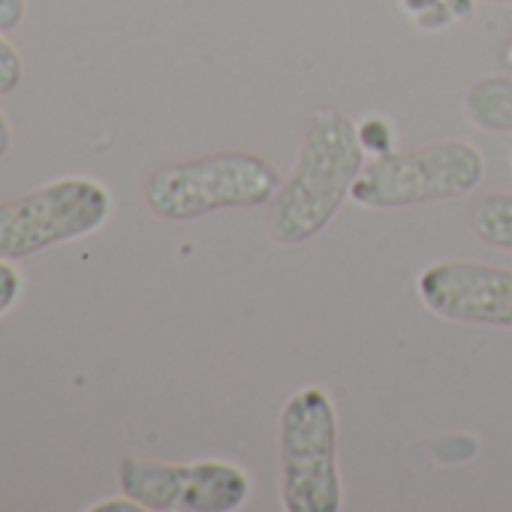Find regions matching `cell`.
<instances>
[{"instance_id": "cell-1", "label": "cell", "mask_w": 512, "mask_h": 512, "mask_svg": "<svg viewBox=\"0 0 512 512\" xmlns=\"http://www.w3.org/2000/svg\"><path fill=\"white\" fill-rule=\"evenodd\" d=\"M365 145L359 127L338 109H320L305 133L299 160L269 202L266 229L278 244H302L323 232L362 172Z\"/></svg>"}, {"instance_id": "cell-2", "label": "cell", "mask_w": 512, "mask_h": 512, "mask_svg": "<svg viewBox=\"0 0 512 512\" xmlns=\"http://www.w3.org/2000/svg\"><path fill=\"white\" fill-rule=\"evenodd\" d=\"M281 506L287 512H338L344 485L338 467V413L320 386L293 392L278 419Z\"/></svg>"}, {"instance_id": "cell-3", "label": "cell", "mask_w": 512, "mask_h": 512, "mask_svg": "<svg viewBox=\"0 0 512 512\" xmlns=\"http://www.w3.org/2000/svg\"><path fill=\"white\" fill-rule=\"evenodd\" d=\"M278 187L281 175L269 160L226 151L154 169L145 184V202L163 220H193L220 208L269 205Z\"/></svg>"}, {"instance_id": "cell-4", "label": "cell", "mask_w": 512, "mask_h": 512, "mask_svg": "<svg viewBox=\"0 0 512 512\" xmlns=\"http://www.w3.org/2000/svg\"><path fill=\"white\" fill-rule=\"evenodd\" d=\"M482 175L485 160L479 148L461 139H446L368 160L350 199L362 208H410L467 196L479 187Z\"/></svg>"}, {"instance_id": "cell-5", "label": "cell", "mask_w": 512, "mask_h": 512, "mask_svg": "<svg viewBox=\"0 0 512 512\" xmlns=\"http://www.w3.org/2000/svg\"><path fill=\"white\" fill-rule=\"evenodd\" d=\"M109 187L88 175H67L0 202V260H25L55 244L94 235L112 217Z\"/></svg>"}, {"instance_id": "cell-6", "label": "cell", "mask_w": 512, "mask_h": 512, "mask_svg": "<svg viewBox=\"0 0 512 512\" xmlns=\"http://www.w3.org/2000/svg\"><path fill=\"white\" fill-rule=\"evenodd\" d=\"M118 482L127 497L151 512H232L250 497L247 470L223 458L169 464L130 455L118 467Z\"/></svg>"}, {"instance_id": "cell-7", "label": "cell", "mask_w": 512, "mask_h": 512, "mask_svg": "<svg viewBox=\"0 0 512 512\" xmlns=\"http://www.w3.org/2000/svg\"><path fill=\"white\" fill-rule=\"evenodd\" d=\"M416 296L440 320L512 332V269L473 260L434 263L419 275Z\"/></svg>"}, {"instance_id": "cell-8", "label": "cell", "mask_w": 512, "mask_h": 512, "mask_svg": "<svg viewBox=\"0 0 512 512\" xmlns=\"http://www.w3.org/2000/svg\"><path fill=\"white\" fill-rule=\"evenodd\" d=\"M467 118L488 133H512V76H485L464 97Z\"/></svg>"}, {"instance_id": "cell-9", "label": "cell", "mask_w": 512, "mask_h": 512, "mask_svg": "<svg viewBox=\"0 0 512 512\" xmlns=\"http://www.w3.org/2000/svg\"><path fill=\"white\" fill-rule=\"evenodd\" d=\"M470 229L479 241L512 250V193H491L470 211Z\"/></svg>"}, {"instance_id": "cell-10", "label": "cell", "mask_w": 512, "mask_h": 512, "mask_svg": "<svg viewBox=\"0 0 512 512\" xmlns=\"http://www.w3.org/2000/svg\"><path fill=\"white\" fill-rule=\"evenodd\" d=\"M25 79V58L22 52L4 37V31H0V97L16 91Z\"/></svg>"}, {"instance_id": "cell-11", "label": "cell", "mask_w": 512, "mask_h": 512, "mask_svg": "<svg viewBox=\"0 0 512 512\" xmlns=\"http://www.w3.org/2000/svg\"><path fill=\"white\" fill-rule=\"evenodd\" d=\"M22 290H25V275L16 269L13 260H0V317L10 308H16V302L22 299Z\"/></svg>"}, {"instance_id": "cell-12", "label": "cell", "mask_w": 512, "mask_h": 512, "mask_svg": "<svg viewBox=\"0 0 512 512\" xmlns=\"http://www.w3.org/2000/svg\"><path fill=\"white\" fill-rule=\"evenodd\" d=\"M359 139L365 145L368 154L380 157V154H389L392 151V124L386 118H368L362 127H359Z\"/></svg>"}, {"instance_id": "cell-13", "label": "cell", "mask_w": 512, "mask_h": 512, "mask_svg": "<svg viewBox=\"0 0 512 512\" xmlns=\"http://www.w3.org/2000/svg\"><path fill=\"white\" fill-rule=\"evenodd\" d=\"M28 0H0V31H13L25 22Z\"/></svg>"}, {"instance_id": "cell-14", "label": "cell", "mask_w": 512, "mask_h": 512, "mask_svg": "<svg viewBox=\"0 0 512 512\" xmlns=\"http://www.w3.org/2000/svg\"><path fill=\"white\" fill-rule=\"evenodd\" d=\"M88 509H91V512H124V509H127V512H142V506H139L133 497H127V494H124V497H115V500L109 497V500L91 503Z\"/></svg>"}, {"instance_id": "cell-15", "label": "cell", "mask_w": 512, "mask_h": 512, "mask_svg": "<svg viewBox=\"0 0 512 512\" xmlns=\"http://www.w3.org/2000/svg\"><path fill=\"white\" fill-rule=\"evenodd\" d=\"M10 148H13V127L4 118V112H0V160L10 154Z\"/></svg>"}, {"instance_id": "cell-16", "label": "cell", "mask_w": 512, "mask_h": 512, "mask_svg": "<svg viewBox=\"0 0 512 512\" xmlns=\"http://www.w3.org/2000/svg\"><path fill=\"white\" fill-rule=\"evenodd\" d=\"M491 4H503V7H512V0H491Z\"/></svg>"}, {"instance_id": "cell-17", "label": "cell", "mask_w": 512, "mask_h": 512, "mask_svg": "<svg viewBox=\"0 0 512 512\" xmlns=\"http://www.w3.org/2000/svg\"><path fill=\"white\" fill-rule=\"evenodd\" d=\"M506 58H509V64H512V46H509V52H506Z\"/></svg>"}]
</instances>
